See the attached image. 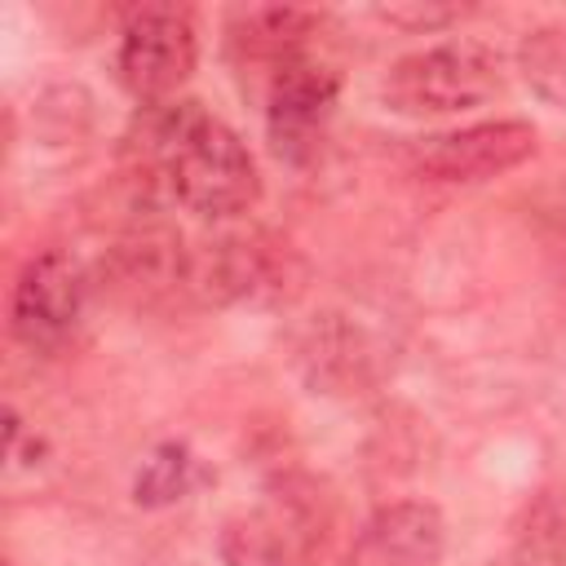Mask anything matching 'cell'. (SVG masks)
Returning a JSON list of instances; mask_svg holds the SVG:
<instances>
[{
	"mask_svg": "<svg viewBox=\"0 0 566 566\" xmlns=\"http://www.w3.org/2000/svg\"><path fill=\"white\" fill-rule=\"evenodd\" d=\"M128 155L146 190H164L212 221L248 212L261 195V172L243 137L190 97L142 106Z\"/></svg>",
	"mask_w": 566,
	"mask_h": 566,
	"instance_id": "6da1fadb",
	"label": "cell"
},
{
	"mask_svg": "<svg viewBox=\"0 0 566 566\" xmlns=\"http://www.w3.org/2000/svg\"><path fill=\"white\" fill-rule=\"evenodd\" d=\"M500 93H504V62L482 40H447L416 49L398 57L380 80L385 106L411 119L460 115Z\"/></svg>",
	"mask_w": 566,
	"mask_h": 566,
	"instance_id": "7a4b0ae2",
	"label": "cell"
},
{
	"mask_svg": "<svg viewBox=\"0 0 566 566\" xmlns=\"http://www.w3.org/2000/svg\"><path fill=\"white\" fill-rule=\"evenodd\" d=\"M195 57H199V35H195V13L186 4H137L124 18L115 71L119 84L142 106L172 102L190 80Z\"/></svg>",
	"mask_w": 566,
	"mask_h": 566,
	"instance_id": "3957f363",
	"label": "cell"
},
{
	"mask_svg": "<svg viewBox=\"0 0 566 566\" xmlns=\"http://www.w3.org/2000/svg\"><path fill=\"white\" fill-rule=\"evenodd\" d=\"M84 301H88L84 265L66 252H40L22 265L13 283V310H9L13 336L35 354H53L84 323Z\"/></svg>",
	"mask_w": 566,
	"mask_h": 566,
	"instance_id": "277c9868",
	"label": "cell"
},
{
	"mask_svg": "<svg viewBox=\"0 0 566 566\" xmlns=\"http://www.w3.org/2000/svg\"><path fill=\"white\" fill-rule=\"evenodd\" d=\"M535 155L526 119H486L455 133H433L411 150V164L433 181H486Z\"/></svg>",
	"mask_w": 566,
	"mask_h": 566,
	"instance_id": "5b68a950",
	"label": "cell"
},
{
	"mask_svg": "<svg viewBox=\"0 0 566 566\" xmlns=\"http://www.w3.org/2000/svg\"><path fill=\"white\" fill-rule=\"evenodd\" d=\"M332 106H336V75L323 62H314L310 53H301V57H292V62H283L265 75L270 142L287 159L314 155Z\"/></svg>",
	"mask_w": 566,
	"mask_h": 566,
	"instance_id": "8992f818",
	"label": "cell"
},
{
	"mask_svg": "<svg viewBox=\"0 0 566 566\" xmlns=\"http://www.w3.org/2000/svg\"><path fill=\"white\" fill-rule=\"evenodd\" d=\"M318 539V517L296 504V495L256 509V513H239L221 526V557L226 566H310Z\"/></svg>",
	"mask_w": 566,
	"mask_h": 566,
	"instance_id": "52a82bcc",
	"label": "cell"
},
{
	"mask_svg": "<svg viewBox=\"0 0 566 566\" xmlns=\"http://www.w3.org/2000/svg\"><path fill=\"white\" fill-rule=\"evenodd\" d=\"M442 513L424 500H402L380 509L354 539L349 566H438L442 557Z\"/></svg>",
	"mask_w": 566,
	"mask_h": 566,
	"instance_id": "ba28073f",
	"label": "cell"
},
{
	"mask_svg": "<svg viewBox=\"0 0 566 566\" xmlns=\"http://www.w3.org/2000/svg\"><path fill=\"white\" fill-rule=\"evenodd\" d=\"M323 18L314 9H292V4H261L243 9L230 22V44L243 53V66H261L265 75L301 53H310V35Z\"/></svg>",
	"mask_w": 566,
	"mask_h": 566,
	"instance_id": "9c48e42d",
	"label": "cell"
},
{
	"mask_svg": "<svg viewBox=\"0 0 566 566\" xmlns=\"http://www.w3.org/2000/svg\"><path fill=\"white\" fill-rule=\"evenodd\" d=\"M513 566H566V491H539L522 509Z\"/></svg>",
	"mask_w": 566,
	"mask_h": 566,
	"instance_id": "30bf717a",
	"label": "cell"
},
{
	"mask_svg": "<svg viewBox=\"0 0 566 566\" xmlns=\"http://www.w3.org/2000/svg\"><path fill=\"white\" fill-rule=\"evenodd\" d=\"M517 71L548 106L566 111V22L535 27L517 49Z\"/></svg>",
	"mask_w": 566,
	"mask_h": 566,
	"instance_id": "8fae6325",
	"label": "cell"
},
{
	"mask_svg": "<svg viewBox=\"0 0 566 566\" xmlns=\"http://www.w3.org/2000/svg\"><path fill=\"white\" fill-rule=\"evenodd\" d=\"M186 486H190V455H186V447L168 442V447H159V451L142 464L133 495H137V504L159 509V504L181 500V495H186Z\"/></svg>",
	"mask_w": 566,
	"mask_h": 566,
	"instance_id": "7c38bea8",
	"label": "cell"
},
{
	"mask_svg": "<svg viewBox=\"0 0 566 566\" xmlns=\"http://www.w3.org/2000/svg\"><path fill=\"white\" fill-rule=\"evenodd\" d=\"M469 9L460 4H394V9H380V18L398 22V27H411V31H438L455 18H464Z\"/></svg>",
	"mask_w": 566,
	"mask_h": 566,
	"instance_id": "4fadbf2b",
	"label": "cell"
},
{
	"mask_svg": "<svg viewBox=\"0 0 566 566\" xmlns=\"http://www.w3.org/2000/svg\"><path fill=\"white\" fill-rule=\"evenodd\" d=\"M562 212H566V203H562Z\"/></svg>",
	"mask_w": 566,
	"mask_h": 566,
	"instance_id": "5bb4252c",
	"label": "cell"
}]
</instances>
